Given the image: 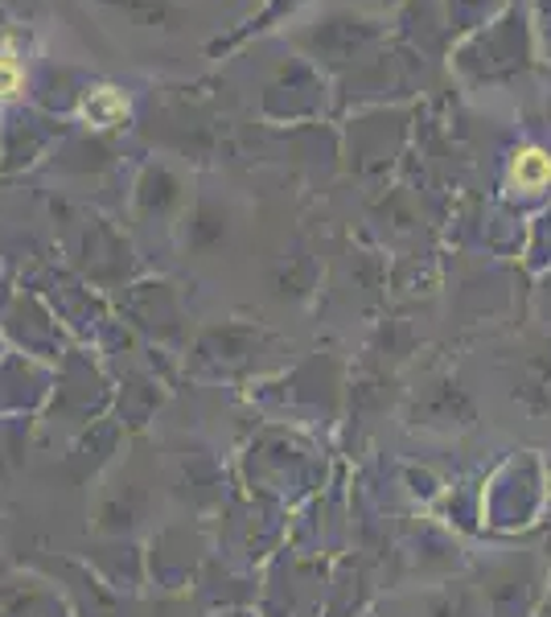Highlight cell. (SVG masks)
Segmentation results:
<instances>
[{
	"label": "cell",
	"mask_w": 551,
	"mask_h": 617,
	"mask_svg": "<svg viewBox=\"0 0 551 617\" xmlns=\"http://www.w3.org/2000/svg\"><path fill=\"white\" fill-rule=\"evenodd\" d=\"M83 116L95 128H112V124H120L128 116V100L120 91H112V86H99V91H91L83 100Z\"/></svg>",
	"instance_id": "obj_2"
},
{
	"label": "cell",
	"mask_w": 551,
	"mask_h": 617,
	"mask_svg": "<svg viewBox=\"0 0 551 617\" xmlns=\"http://www.w3.org/2000/svg\"><path fill=\"white\" fill-rule=\"evenodd\" d=\"M511 182H515L518 189H527V194H535V189H543L551 182V156L543 153V149H518L515 153V165H511Z\"/></svg>",
	"instance_id": "obj_1"
},
{
	"label": "cell",
	"mask_w": 551,
	"mask_h": 617,
	"mask_svg": "<svg viewBox=\"0 0 551 617\" xmlns=\"http://www.w3.org/2000/svg\"><path fill=\"white\" fill-rule=\"evenodd\" d=\"M17 91H21V67L9 54H0V100H9Z\"/></svg>",
	"instance_id": "obj_3"
}]
</instances>
